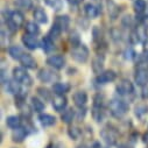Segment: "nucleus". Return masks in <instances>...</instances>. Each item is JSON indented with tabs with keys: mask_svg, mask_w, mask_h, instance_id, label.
Wrapping results in <instances>:
<instances>
[{
	"mask_svg": "<svg viewBox=\"0 0 148 148\" xmlns=\"http://www.w3.org/2000/svg\"><path fill=\"white\" fill-rule=\"evenodd\" d=\"M108 108H110L111 114L117 119L123 118L128 111L127 104L124 100H120V99H112L108 104Z\"/></svg>",
	"mask_w": 148,
	"mask_h": 148,
	"instance_id": "1",
	"label": "nucleus"
},
{
	"mask_svg": "<svg viewBox=\"0 0 148 148\" xmlns=\"http://www.w3.org/2000/svg\"><path fill=\"white\" fill-rule=\"evenodd\" d=\"M71 57L78 63H85L89 58V49L81 43L73 46L71 49Z\"/></svg>",
	"mask_w": 148,
	"mask_h": 148,
	"instance_id": "2",
	"label": "nucleus"
},
{
	"mask_svg": "<svg viewBox=\"0 0 148 148\" xmlns=\"http://www.w3.org/2000/svg\"><path fill=\"white\" fill-rule=\"evenodd\" d=\"M13 78L19 84H23V85H30L32 84L30 76L28 75V72L26 71V69L21 68V66H18V68L13 69Z\"/></svg>",
	"mask_w": 148,
	"mask_h": 148,
	"instance_id": "3",
	"label": "nucleus"
},
{
	"mask_svg": "<svg viewBox=\"0 0 148 148\" xmlns=\"http://www.w3.org/2000/svg\"><path fill=\"white\" fill-rule=\"evenodd\" d=\"M38 77L42 83H55L58 79V76L49 69H41L38 73Z\"/></svg>",
	"mask_w": 148,
	"mask_h": 148,
	"instance_id": "4",
	"label": "nucleus"
},
{
	"mask_svg": "<svg viewBox=\"0 0 148 148\" xmlns=\"http://www.w3.org/2000/svg\"><path fill=\"white\" fill-rule=\"evenodd\" d=\"M25 22V18H23V14L19 11H15V12H12L11 15L8 16V25L11 26L12 29H18L20 28Z\"/></svg>",
	"mask_w": 148,
	"mask_h": 148,
	"instance_id": "5",
	"label": "nucleus"
},
{
	"mask_svg": "<svg viewBox=\"0 0 148 148\" xmlns=\"http://www.w3.org/2000/svg\"><path fill=\"white\" fill-rule=\"evenodd\" d=\"M116 78H117V73L113 70H106V71H103L101 73H99L96 81L98 84H107V83L113 82Z\"/></svg>",
	"mask_w": 148,
	"mask_h": 148,
	"instance_id": "6",
	"label": "nucleus"
},
{
	"mask_svg": "<svg viewBox=\"0 0 148 148\" xmlns=\"http://www.w3.org/2000/svg\"><path fill=\"white\" fill-rule=\"evenodd\" d=\"M117 92L121 96H126V95H131L133 91H134V86L133 84L131 83V81L128 79H123L119 82V84L117 85L116 88Z\"/></svg>",
	"mask_w": 148,
	"mask_h": 148,
	"instance_id": "7",
	"label": "nucleus"
},
{
	"mask_svg": "<svg viewBox=\"0 0 148 148\" xmlns=\"http://www.w3.org/2000/svg\"><path fill=\"white\" fill-rule=\"evenodd\" d=\"M22 42L26 46V48H28L30 50H35L40 46L39 40L35 38V35H30V34H25L22 36Z\"/></svg>",
	"mask_w": 148,
	"mask_h": 148,
	"instance_id": "8",
	"label": "nucleus"
},
{
	"mask_svg": "<svg viewBox=\"0 0 148 148\" xmlns=\"http://www.w3.org/2000/svg\"><path fill=\"white\" fill-rule=\"evenodd\" d=\"M135 82L138 85L140 86H145L148 84V70L147 69H143V68H140L136 70L135 72Z\"/></svg>",
	"mask_w": 148,
	"mask_h": 148,
	"instance_id": "9",
	"label": "nucleus"
},
{
	"mask_svg": "<svg viewBox=\"0 0 148 148\" xmlns=\"http://www.w3.org/2000/svg\"><path fill=\"white\" fill-rule=\"evenodd\" d=\"M47 64H49L55 69H62L65 64V60L61 55H51L47 58Z\"/></svg>",
	"mask_w": 148,
	"mask_h": 148,
	"instance_id": "10",
	"label": "nucleus"
},
{
	"mask_svg": "<svg viewBox=\"0 0 148 148\" xmlns=\"http://www.w3.org/2000/svg\"><path fill=\"white\" fill-rule=\"evenodd\" d=\"M66 98L64 97V95H56V97L53 99V107L58 111V112H61V111H63L66 106Z\"/></svg>",
	"mask_w": 148,
	"mask_h": 148,
	"instance_id": "11",
	"label": "nucleus"
},
{
	"mask_svg": "<svg viewBox=\"0 0 148 148\" xmlns=\"http://www.w3.org/2000/svg\"><path fill=\"white\" fill-rule=\"evenodd\" d=\"M72 99H73V103H75V105L77 107H83L88 101V96L84 91H77V92L73 93Z\"/></svg>",
	"mask_w": 148,
	"mask_h": 148,
	"instance_id": "12",
	"label": "nucleus"
},
{
	"mask_svg": "<svg viewBox=\"0 0 148 148\" xmlns=\"http://www.w3.org/2000/svg\"><path fill=\"white\" fill-rule=\"evenodd\" d=\"M19 61L27 69H35L36 65H38V64H36V61L34 60V57L32 55H29V54H23Z\"/></svg>",
	"mask_w": 148,
	"mask_h": 148,
	"instance_id": "13",
	"label": "nucleus"
},
{
	"mask_svg": "<svg viewBox=\"0 0 148 148\" xmlns=\"http://www.w3.org/2000/svg\"><path fill=\"white\" fill-rule=\"evenodd\" d=\"M104 55H101V54H98L95 58H93V61H92V70L96 72V73H101L103 71V68H104Z\"/></svg>",
	"mask_w": 148,
	"mask_h": 148,
	"instance_id": "14",
	"label": "nucleus"
},
{
	"mask_svg": "<svg viewBox=\"0 0 148 148\" xmlns=\"http://www.w3.org/2000/svg\"><path fill=\"white\" fill-rule=\"evenodd\" d=\"M100 135L103 136V139L108 142L110 145H113L116 142V138H117V133L113 130H108V128H104L100 133Z\"/></svg>",
	"mask_w": 148,
	"mask_h": 148,
	"instance_id": "15",
	"label": "nucleus"
},
{
	"mask_svg": "<svg viewBox=\"0 0 148 148\" xmlns=\"http://www.w3.org/2000/svg\"><path fill=\"white\" fill-rule=\"evenodd\" d=\"M26 136H27V131H26V128H23V127H19V128L13 130L12 139H13L14 142H22V141L25 140Z\"/></svg>",
	"mask_w": 148,
	"mask_h": 148,
	"instance_id": "16",
	"label": "nucleus"
},
{
	"mask_svg": "<svg viewBox=\"0 0 148 148\" xmlns=\"http://www.w3.org/2000/svg\"><path fill=\"white\" fill-rule=\"evenodd\" d=\"M39 120H40V123H41V125H42L43 127L53 126V125H55V123H56V118H55V117H53L51 114H48V113L40 114Z\"/></svg>",
	"mask_w": 148,
	"mask_h": 148,
	"instance_id": "17",
	"label": "nucleus"
},
{
	"mask_svg": "<svg viewBox=\"0 0 148 148\" xmlns=\"http://www.w3.org/2000/svg\"><path fill=\"white\" fill-rule=\"evenodd\" d=\"M107 11L111 19H117L119 15V7L113 0H107Z\"/></svg>",
	"mask_w": 148,
	"mask_h": 148,
	"instance_id": "18",
	"label": "nucleus"
},
{
	"mask_svg": "<svg viewBox=\"0 0 148 148\" xmlns=\"http://www.w3.org/2000/svg\"><path fill=\"white\" fill-rule=\"evenodd\" d=\"M33 16L35 19L36 22L39 23H47L48 22V16H47V13L42 10V8H36L33 13Z\"/></svg>",
	"mask_w": 148,
	"mask_h": 148,
	"instance_id": "19",
	"label": "nucleus"
},
{
	"mask_svg": "<svg viewBox=\"0 0 148 148\" xmlns=\"http://www.w3.org/2000/svg\"><path fill=\"white\" fill-rule=\"evenodd\" d=\"M70 90V85L68 83H55L53 85V91L56 95H64Z\"/></svg>",
	"mask_w": 148,
	"mask_h": 148,
	"instance_id": "20",
	"label": "nucleus"
},
{
	"mask_svg": "<svg viewBox=\"0 0 148 148\" xmlns=\"http://www.w3.org/2000/svg\"><path fill=\"white\" fill-rule=\"evenodd\" d=\"M84 11H85L86 16L90 19H96L98 16V8L93 4H86L84 7Z\"/></svg>",
	"mask_w": 148,
	"mask_h": 148,
	"instance_id": "21",
	"label": "nucleus"
},
{
	"mask_svg": "<svg viewBox=\"0 0 148 148\" xmlns=\"http://www.w3.org/2000/svg\"><path fill=\"white\" fill-rule=\"evenodd\" d=\"M6 124L12 130H15V128H19L21 127V120L19 117L16 116H10L7 119H6Z\"/></svg>",
	"mask_w": 148,
	"mask_h": 148,
	"instance_id": "22",
	"label": "nucleus"
},
{
	"mask_svg": "<svg viewBox=\"0 0 148 148\" xmlns=\"http://www.w3.org/2000/svg\"><path fill=\"white\" fill-rule=\"evenodd\" d=\"M55 25L57 27L61 28V30H66L68 27H69V18L66 15H62V16H57L56 21H55Z\"/></svg>",
	"mask_w": 148,
	"mask_h": 148,
	"instance_id": "23",
	"label": "nucleus"
},
{
	"mask_svg": "<svg viewBox=\"0 0 148 148\" xmlns=\"http://www.w3.org/2000/svg\"><path fill=\"white\" fill-rule=\"evenodd\" d=\"M32 106H33V110L35 111V112H42V111L45 110V103L41 100V99H39V98H35V97H33L32 98Z\"/></svg>",
	"mask_w": 148,
	"mask_h": 148,
	"instance_id": "24",
	"label": "nucleus"
},
{
	"mask_svg": "<svg viewBox=\"0 0 148 148\" xmlns=\"http://www.w3.org/2000/svg\"><path fill=\"white\" fill-rule=\"evenodd\" d=\"M41 45H42L43 50L47 51V53H50L51 50L55 49V45H54V42H53V39L49 38V36H46V38L42 40V43H41Z\"/></svg>",
	"mask_w": 148,
	"mask_h": 148,
	"instance_id": "25",
	"label": "nucleus"
},
{
	"mask_svg": "<svg viewBox=\"0 0 148 148\" xmlns=\"http://www.w3.org/2000/svg\"><path fill=\"white\" fill-rule=\"evenodd\" d=\"M25 29H26L27 34H30V35H36L40 33V27L35 22H27Z\"/></svg>",
	"mask_w": 148,
	"mask_h": 148,
	"instance_id": "26",
	"label": "nucleus"
},
{
	"mask_svg": "<svg viewBox=\"0 0 148 148\" xmlns=\"http://www.w3.org/2000/svg\"><path fill=\"white\" fill-rule=\"evenodd\" d=\"M5 85H6V91L7 92H10V93H19L20 92V88H19V83L16 82V81H14V82H10V81H7L6 83H4Z\"/></svg>",
	"mask_w": 148,
	"mask_h": 148,
	"instance_id": "27",
	"label": "nucleus"
},
{
	"mask_svg": "<svg viewBox=\"0 0 148 148\" xmlns=\"http://www.w3.org/2000/svg\"><path fill=\"white\" fill-rule=\"evenodd\" d=\"M8 53H10V55H11V57L14 58V60H20L21 56L23 55L22 49H21L20 47H18V46H13V47H11L10 50H8Z\"/></svg>",
	"mask_w": 148,
	"mask_h": 148,
	"instance_id": "28",
	"label": "nucleus"
},
{
	"mask_svg": "<svg viewBox=\"0 0 148 148\" xmlns=\"http://www.w3.org/2000/svg\"><path fill=\"white\" fill-rule=\"evenodd\" d=\"M73 117H75V113H73V111H72L71 108H69V110L64 111V112L62 113L61 119H62L63 123H65V124H70V123H72Z\"/></svg>",
	"mask_w": 148,
	"mask_h": 148,
	"instance_id": "29",
	"label": "nucleus"
},
{
	"mask_svg": "<svg viewBox=\"0 0 148 148\" xmlns=\"http://www.w3.org/2000/svg\"><path fill=\"white\" fill-rule=\"evenodd\" d=\"M134 10L136 13H143L146 10V3L145 0H135L134 1Z\"/></svg>",
	"mask_w": 148,
	"mask_h": 148,
	"instance_id": "30",
	"label": "nucleus"
},
{
	"mask_svg": "<svg viewBox=\"0 0 148 148\" xmlns=\"http://www.w3.org/2000/svg\"><path fill=\"white\" fill-rule=\"evenodd\" d=\"M45 1L48 6H50L55 11H58L62 8V0H45Z\"/></svg>",
	"mask_w": 148,
	"mask_h": 148,
	"instance_id": "31",
	"label": "nucleus"
},
{
	"mask_svg": "<svg viewBox=\"0 0 148 148\" xmlns=\"http://www.w3.org/2000/svg\"><path fill=\"white\" fill-rule=\"evenodd\" d=\"M34 1H35V0H18V1H16V5H18L19 7H21V8H26V10H28V8L33 7Z\"/></svg>",
	"mask_w": 148,
	"mask_h": 148,
	"instance_id": "32",
	"label": "nucleus"
},
{
	"mask_svg": "<svg viewBox=\"0 0 148 148\" xmlns=\"http://www.w3.org/2000/svg\"><path fill=\"white\" fill-rule=\"evenodd\" d=\"M61 33H62V30H61V28L60 27H57L55 23H54V26L51 27V29L49 30V38H51V39H57L58 36L61 35Z\"/></svg>",
	"mask_w": 148,
	"mask_h": 148,
	"instance_id": "33",
	"label": "nucleus"
},
{
	"mask_svg": "<svg viewBox=\"0 0 148 148\" xmlns=\"http://www.w3.org/2000/svg\"><path fill=\"white\" fill-rule=\"evenodd\" d=\"M148 112V106L146 105H138L135 107V114L136 117H142Z\"/></svg>",
	"mask_w": 148,
	"mask_h": 148,
	"instance_id": "34",
	"label": "nucleus"
},
{
	"mask_svg": "<svg viewBox=\"0 0 148 148\" xmlns=\"http://www.w3.org/2000/svg\"><path fill=\"white\" fill-rule=\"evenodd\" d=\"M79 134H81V132H79V130L77 127H71L69 130V135H70V138L72 140H77V138L79 136Z\"/></svg>",
	"mask_w": 148,
	"mask_h": 148,
	"instance_id": "35",
	"label": "nucleus"
},
{
	"mask_svg": "<svg viewBox=\"0 0 148 148\" xmlns=\"http://www.w3.org/2000/svg\"><path fill=\"white\" fill-rule=\"evenodd\" d=\"M70 41H71L72 46H77V45H79V36H78V34H77L76 32L71 33V35H70Z\"/></svg>",
	"mask_w": 148,
	"mask_h": 148,
	"instance_id": "36",
	"label": "nucleus"
},
{
	"mask_svg": "<svg viewBox=\"0 0 148 148\" xmlns=\"http://www.w3.org/2000/svg\"><path fill=\"white\" fill-rule=\"evenodd\" d=\"M38 92H39V95L40 96H42L45 99H49V91L47 90V89H43V88H39L38 89Z\"/></svg>",
	"mask_w": 148,
	"mask_h": 148,
	"instance_id": "37",
	"label": "nucleus"
},
{
	"mask_svg": "<svg viewBox=\"0 0 148 148\" xmlns=\"http://www.w3.org/2000/svg\"><path fill=\"white\" fill-rule=\"evenodd\" d=\"M93 39H95V41H98V40L101 39V32L98 27L93 28Z\"/></svg>",
	"mask_w": 148,
	"mask_h": 148,
	"instance_id": "38",
	"label": "nucleus"
},
{
	"mask_svg": "<svg viewBox=\"0 0 148 148\" xmlns=\"http://www.w3.org/2000/svg\"><path fill=\"white\" fill-rule=\"evenodd\" d=\"M141 23L143 25L145 28H148V15H146V16H143L141 19Z\"/></svg>",
	"mask_w": 148,
	"mask_h": 148,
	"instance_id": "39",
	"label": "nucleus"
},
{
	"mask_svg": "<svg viewBox=\"0 0 148 148\" xmlns=\"http://www.w3.org/2000/svg\"><path fill=\"white\" fill-rule=\"evenodd\" d=\"M68 1L71 4V5H78L82 0H68Z\"/></svg>",
	"mask_w": 148,
	"mask_h": 148,
	"instance_id": "40",
	"label": "nucleus"
},
{
	"mask_svg": "<svg viewBox=\"0 0 148 148\" xmlns=\"http://www.w3.org/2000/svg\"><path fill=\"white\" fill-rule=\"evenodd\" d=\"M77 148H88L85 145H82V146H79V147H77Z\"/></svg>",
	"mask_w": 148,
	"mask_h": 148,
	"instance_id": "41",
	"label": "nucleus"
},
{
	"mask_svg": "<svg viewBox=\"0 0 148 148\" xmlns=\"http://www.w3.org/2000/svg\"><path fill=\"white\" fill-rule=\"evenodd\" d=\"M120 148H131V147H128V146H121Z\"/></svg>",
	"mask_w": 148,
	"mask_h": 148,
	"instance_id": "42",
	"label": "nucleus"
},
{
	"mask_svg": "<svg viewBox=\"0 0 148 148\" xmlns=\"http://www.w3.org/2000/svg\"><path fill=\"white\" fill-rule=\"evenodd\" d=\"M46 148H53V146H51V145H49V146H47Z\"/></svg>",
	"mask_w": 148,
	"mask_h": 148,
	"instance_id": "43",
	"label": "nucleus"
}]
</instances>
